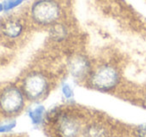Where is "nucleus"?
I'll return each instance as SVG.
<instances>
[{"label":"nucleus","mask_w":146,"mask_h":137,"mask_svg":"<svg viewBox=\"0 0 146 137\" xmlns=\"http://www.w3.org/2000/svg\"><path fill=\"white\" fill-rule=\"evenodd\" d=\"M28 115L33 124L39 125L43 122V120L46 117V109H45V107L43 105H38V106L31 109L29 111Z\"/></svg>","instance_id":"nucleus-10"},{"label":"nucleus","mask_w":146,"mask_h":137,"mask_svg":"<svg viewBox=\"0 0 146 137\" xmlns=\"http://www.w3.org/2000/svg\"><path fill=\"white\" fill-rule=\"evenodd\" d=\"M50 31H49V34H50V38L53 39L56 42H61L67 37L68 34V30L65 27L64 24L62 23L56 22L53 25H51Z\"/></svg>","instance_id":"nucleus-9"},{"label":"nucleus","mask_w":146,"mask_h":137,"mask_svg":"<svg viewBox=\"0 0 146 137\" xmlns=\"http://www.w3.org/2000/svg\"><path fill=\"white\" fill-rule=\"evenodd\" d=\"M61 91H62L63 96L66 99L70 100L74 97V91H73L72 87L68 84V83H63L62 87H61Z\"/></svg>","instance_id":"nucleus-12"},{"label":"nucleus","mask_w":146,"mask_h":137,"mask_svg":"<svg viewBox=\"0 0 146 137\" xmlns=\"http://www.w3.org/2000/svg\"><path fill=\"white\" fill-rule=\"evenodd\" d=\"M83 137H108V131L99 123H90L82 129Z\"/></svg>","instance_id":"nucleus-8"},{"label":"nucleus","mask_w":146,"mask_h":137,"mask_svg":"<svg viewBox=\"0 0 146 137\" xmlns=\"http://www.w3.org/2000/svg\"><path fill=\"white\" fill-rule=\"evenodd\" d=\"M120 82L119 70L109 63L98 65L92 69L91 73L86 79L88 87L100 92H109L117 87Z\"/></svg>","instance_id":"nucleus-1"},{"label":"nucleus","mask_w":146,"mask_h":137,"mask_svg":"<svg viewBox=\"0 0 146 137\" xmlns=\"http://www.w3.org/2000/svg\"><path fill=\"white\" fill-rule=\"evenodd\" d=\"M137 137H146V125H142L136 130Z\"/></svg>","instance_id":"nucleus-14"},{"label":"nucleus","mask_w":146,"mask_h":137,"mask_svg":"<svg viewBox=\"0 0 146 137\" xmlns=\"http://www.w3.org/2000/svg\"><path fill=\"white\" fill-rule=\"evenodd\" d=\"M16 126V121L11 120L8 122L0 123V133H6L10 132L11 130H13V128Z\"/></svg>","instance_id":"nucleus-13"},{"label":"nucleus","mask_w":146,"mask_h":137,"mask_svg":"<svg viewBox=\"0 0 146 137\" xmlns=\"http://www.w3.org/2000/svg\"><path fill=\"white\" fill-rule=\"evenodd\" d=\"M25 0H5L3 4V9L4 11H11L12 9L16 8V7L20 6Z\"/></svg>","instance_id":"nucleus-11"},{"label":"nucleus","mask_w":146,"mask_h":137,"mask_svg":"<svg viewBox=\"0 0 146 137\" xmlns=\"http://www.w3.org/2000/svg\"><path fill=\"white\" fill-rule=\"evenodd\" d=\"M61 6L57 0H35L30 7L32 21L39 26H51L61 16Z\"/></svg>","instance_id":"nucleus-2"},{"label":"nucleus","mask_w":146,"mask_h":137,"mask_svg":"<svg viewBox=\"0 0 146 137\" xmlns=\"http://www.w3.org/2000/svg\"><path fill=\"white\" fill-rule=\"evenodd\" d=\"M24 23L18 17H7L0 23V32L7 39H17L24 32Z\"/></svg>","instance_id":"nucleus-7"},{"label":"nucleus","mask_w":146,"mask_h":137,"mask_svg":"<svg viewBox=\"0 0 146 137\" xmlns=\"http://www.w3.org/2000/svg\"><path fill=\"white\" fill-rule=\"evenodd\" d=\"M53 127L56 137H79L82 134L81 121L70 112L56 113L53 116Z\"/></svg>","instance_id":"nucleus-5"},{"label":"nucleus","mask_w":146,"mask_h":137,"mask_svg":"<svg viewBox=\"0 0 146 137\" xmlns=\"http://www.w3.org/2000/svg\"><path fill=\"white\" fill-rule=\"evenodd\" d=\"M21 89L29 101H39L46 97L50 89L49 78L41 71H30L22 79Z\"/></svg>","instance_id":"nucleus-3"},{"label":"nucleus","mask_w":146,"mask_h":137,"mask_svg":"<svg viewBox=\"0 0 146 137\" xmlns=\"http://www.w3.org/2000/svg\"><path fill=\"white\" fill-rule=\"evenodd\" d=\"M68 70L71 76L76 80H86L92 71L91 62L86 55L75 54L69 59Z\"/></svg>","instance_id":"nucleus-6"},{"label":"nucleus","mask_w":146,"mask_h":137,"mask_svg":"<svg viewBox=\"0 0 146 137\" xmlns=\"http://www.w3.org/2000/svg\"><path fill=\"white\" fill-rule=\"evenodd\" d=\"M25 97L21 87L7 85L0 91V112L5 116H14L23 110Z\"/></svg>","instance_id":"nucleus-4"},{"label":"nucleus","mask_w":146,"mask_h":137,"mask_svg":"<svg viewBox=\"0 0 146 137\" xmlns=\"http://www.w3.org/2000/svg\"><path fill=\"white\" fill-rule=\"evenodd\" d=\"M145 105H146V100H145Z\"/></svg>","instance_id":"nucleus-16"},{"label":"nucleus","mask_w":146,"mask_h":137,"mask_svg":"<svg viewBox=\"0 0 146 137\" xmlns=\"http://www.w3.org/2000/svg\"><path fill=\"white\" fill-rule=\"evenodd\" d=\"M2 11H4V9H3V4L2 3H0V13L2 12Z\"/></svg>","instance_id":"nucleus-15"}]
</instances>
